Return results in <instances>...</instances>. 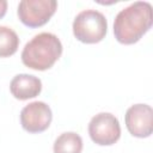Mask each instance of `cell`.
Returning <instances> with one entry per match:
<instances>
[{
	"label": "cell",
	"instance_id": "6da1fadb",
	"mask_svg": "<svg viewBox=\"0 0 153 153\" xmlns=\"http://www.w3.org/2000/svg\"><path fill=\"white\" fill-rule=\"evenodd\" d=\"M152 24V5L147 1H135L115 17L114 35L122 44H134L151 29Z\"/></svg>",
	"mask_w": 153,
	"mask_h": 153
},
{
	"label": "cell",
	"instance_id": "7a4b0ae2",
	"mask_svg": "<svg viewBox=\"0 0 153 153\" xmlns=\"http://www.w3.org/2000/svg\"><path fill=\"white\" fill-rule=\"evenodd\" d=\"M62 54V43L56 35L41 32L32 37L22 51L23 63L31 69L45 71L54 66Z\"/></svg>",
	"mask_w": 153,
	"mask_h": 153
},
{
	"label": "cell",
	"instance_id": "3957f363",
	"mask_svg": "<svg viewBox=\"0 0 153 153\" xmlns=\"http://www.w3.org/2000/svg\"><path fill=\"white\" fill-rule=\"evenodd\" d=\"M108 31L105 16L97 10H85L76 14L73 22L75 38L86 44L100 42Z\"/></svg>",
	"mask_w": 153,
	"mask_h": 153
},
{
	"label": "cell",
	"instance_id": "277c9868",
	"mask_svg": "<svg viewBox=\"0 0 153 153\" xmlns=\"http://www.w3.org/2000/svg\"><path fill=\"white\" fill-rule=\"evenodd\" d=\"M57 8L55 0H22L18 18L27 27H39L49 22Z\"/></svg>",
	"mask_w": 153,
	"mask_h": 153
},
{
	"label": "cell",
	"instance_id": "5b68a950",
	"mask_svg": "<svg viewBox=\"0 0 153 153\" xmlns=\"http://www.w3.org/2000/svg\"><path fill=\"white\" fill-rule=\"evenodd\" d=\"M88 135L99 146H111L121 136V127L117 117L110 112H99L88 123Z\"/></svg>",
	"mask_w": 153,
	"mask_h": 153
},
{
	"label": "cell",
	"instance_id": "8992f818",
	"mask_svg": "<svg viewBox=\"0 0 153 153\" xmlns=\"http://www.w3.org/2000/svg\"><path fill=\"white\" fill-rule=\"evenodd\" d=\"M51 120V109L44 102L29 103L20 111V124L24 130L31 134L42 133L48 129Z\"/></svg>",
	"mask_w": 153,
	"mask_h": 153
},
{
	"label": "cell",
	"instance_id": "52a82bcc",
	"mask_svg": "<svg viewBox=\"0 0 153 153\" xmlns=\"http://www.w3.org/2000/svg\"><path fill=\"white\" fill-rule=\"evenodd\" d=\"M126 126L135 137H148L153 131V110L147 104H134L126 112Z\"/></svg>",
	"mask_w": 153,
	"mask_h": 153
},
{
	"label": "cell",
	"instance_id": "ba28073f",
	"mask_svg": "<svg viewBox=\"0 0 153 153\" xmlns=\"http://www.w3.org/2000/svg\"><path fill=\"white\" fill-rule=\"evenodd\" d=\"M10 91L19 100L35 98L42 91V81L31 74H17L11 80Z\"/></svg>",
	"mask_w": 153,
	"mask_h": 153
},
{
	"label": "cell",
	"instance_id": "9c48e42d",
	"mask_svg": "<svg viewBox=\"0 0 153 153\" xmlns=\"http://www.w3.org/2000/svg\"><path fill=\"white\" fill-rule=\"evenodd\" d=\"M82 139L74 131L62 133L54 142V153H81Z\"/></svg>",
	"mask_w": 153,
	"mask_h": 153
},
{
	"label": "cell",
	"instance_id": "30bf717a",
	"mask_svg": "<svg viewBox=\"0 0 153 153\" xmlns=\"http://www.w3.org/2000/svg\"><path fill=\"white\" fill-rule=\"evenodd\" d=\"M19 47L17 32L8 26H0V57L13 55Z\"/></svg>",
	"mask_w": 153,
	"mask_h": 153
},
{
	"label": "cell",
	"instance_id": "8fae6325",
	"mask_svg": "<svg viewBox=\"0 0 153 153\" xmlns=\"http://www.w3.org/2000/svg\"><path fill=\"white\" fill-rule=\"evenodd\" d=\"M6 11H7V1L0 0V19L6 14Z\"/></svg>",
	"mask_w": 153,
	"mask_h": 153
}]
</instances>
